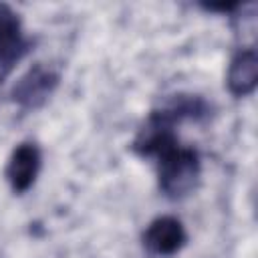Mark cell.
<instances>
[{"instance_id": "cell-4", "label": "cell", "mask_w": 258, "mask_h": 258, "mask_svg": "<svg viewBox=\"0 0 258 258\" xmlns=\"http://www.w3.org/2000/svg\"><path fill=\"white\" fill-rule=\"evenodd\" d=\"M54 85H56V77L50 71H46L42 67H36L20 79V83L14 87L12 95L24 107H38L52 93Z\"/></svg>"}, {"instance_id": "cell-1", "label": "cell", "mask_w": 258, "mask_h": 258, "mask_svg": "<svg viewBox=\"0 0 258 258\" xmlns=\"http://www.w3.org/2000/svg\"><path fill=\"white\" fill-rule=\"evenodd\" d=\"M185 242L187 234L183 224L171 216H161L153 220L143 234L145 248L155 256H173L185 246Z\"/></svg>"}, {"instance_id": "cell-2", "label": "cell", "mask_w": 258, "mask_h": 258, "mask_svg": "<svg viewBox=\"0 0 258 258\" xmlns=\"http://www.w3.org/2000/svg\"><path fill=\"white\" fill-rule=\"evenodd\" d=\"M24 52L26 40L22 38L20 20L10 6L0 4V81L12 71Z\"/></svg>"}, {"instance_id": "cell-5", "label": "cell", "mask_w": 258, "mask_h": 258, "mask_svg": "<svg viewBox=\"0 0 258 258\" xmlns=\"http://www.w3.org/2000/svg\"><path fill=\"white\" fill-rule=\"evenodd\" d=\"M258 81V58L252 48L242 50L234 56L228 71V89L236 97H246L256 89Z\"/></svg>"}, {"instance_id": "cell-3", "label": "cell", "mask_w": 258, "mask_h": 258, "mask_svg": "<svg viewBox=\"0 0 258 258\" xmlns=\"http://www.w3.org/2000/svg\"><path fill=\"white\" fill-rule=\"evenodd\" d=\"M40 163H42V155H40L38 145L32 141L20 143L12 151L8 165H6V179H8L10 187L16 194H24L36 181Z\"/></svg>"}]
</instances>
